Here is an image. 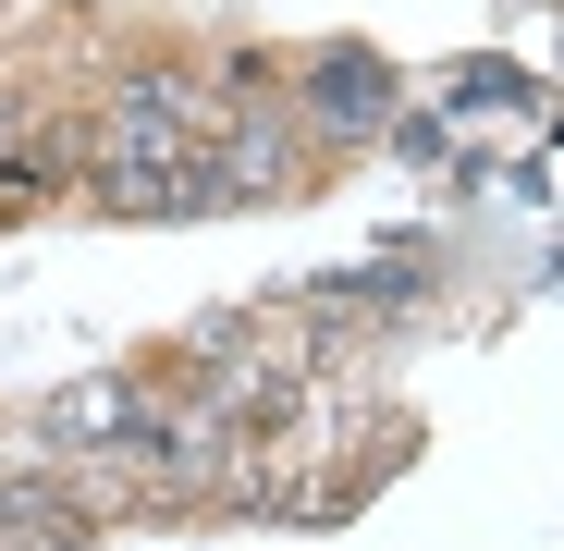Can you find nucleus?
Segmentation results:
<instances>
[{
  "label": "nucleus",
  "instance_id": "nucleus-1",
  "mask_svg": "<svg viewBox=\"0 0 564 551\" xmlns=\"http://www.w3.org/2000/svg\"><path fill=\"white\" fill-rule=\"evenodd\" d=\"M381 111V62H319V123H368Z\"/></svg>",
  "mask_w": 564,
  "mask_h": 551
},
{
  "label": "nucleus",
  "instance_id": "nucleus-2",
  "mask_svg": "<svg viewBox=\"0 0 564 551\" xmlns=\"http://www.w3.org/2000/svg\"><path fill=\"white\" fill-rule=\"evenodd\" d=\"M25 123H37L25 99H0V159H13V147H25Z\"/></svg>",
  "mask_w": 564,
  "mask_h": 551
}]
</instances>
